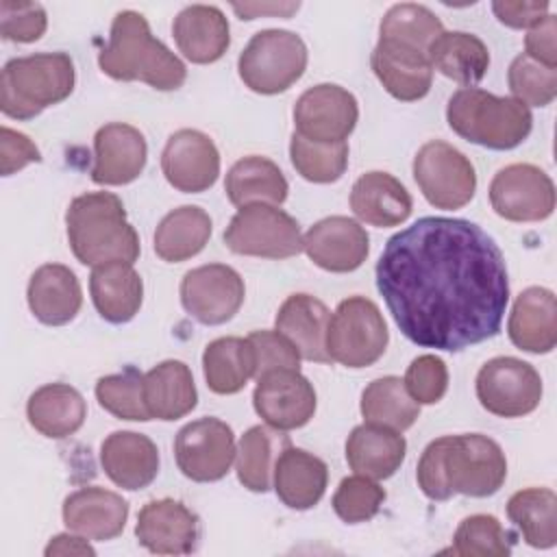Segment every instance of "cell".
Segmentation results:
<instances>
[{"label":"cell","instance_id":"obj_53","mask_svg":"<svg viewBox=\"0 0 557 557\" xmlns=\"http://www.w3.org/2000/svg\"><path fill=\"white\" fill-rule=\"evenodd\" d=\"M300 7V2H268V4H259V2H250V4H233V11L242 17V20H255L259 15H278V17H289L292 13H296Z\"/></svg>","mask_w":557,"mask_h":557},{"label":"cell","instance_id":"obj_46","mask_svg":"<svg viewBox=\"0 0 557 557\" xmlns=\"http://www.w3.org/2000/svg\"><path fill=\"white\" fill-rule=\"evenodd\" d=\"M383 500L385 490L379 483H374L370 476L355 474L339 481L331 505L344 522L357 524L372 520L379 513Z\"/></svg>","mask_w":557,"mask_h":557},{"label":"cell","instance_id":"obj_6","mask_svg":"<svg viewBox=\"0 0 557 557\" xmlns=\"http://www.w3.org/2000/svg\"><path fill=\"white\" fill-rule=\"evenodd\" d=\"M74 81V63L65 52L11 59L0 74V109L13 120H30L46 107L65 100Z\"/></svg>","mask_w":557,"mask_h":557},{"label":"cell","instance_id":"obj_54","mask_svg":"<svg viewBox=\"0 0 557 557\" xmlns=\"http://www.w3.org/2000/svg\"><path fill=\"white\" fill-rule=\"evenodd\" d=\"M44 553L50 557V555H94L96 550L89 546L87 537L61 533V535H54V537L48 542V546H46Z\"/></svg>","mask_w":557,"mask_h":557},{"label":"cell","instance_id":"obj_30","mask_svg":"<svg viewBox=\"0 0 557 557\" xmlns=\"http://www.w3.org/2000/svg\"><path fill=\"white\" fill-rule=\"evenodd\" d=\"M89 292L96 311L111 324L133 320L144 300V283L133 263L109 261L96 265L89 276Z\"/></svg>","mask_w":557,"mask_h":557},{"label":"cell","instance_id":"obj_15","mask_svg":"<svg viewBox=\"0 0 557 557\" xmlns=\"http://www.w3.org/2000/svg\"><path fill=\"white\" fill-rule=\"evenodd\" d=\"M359 117L357 98L333 83L309 87L294 107L296 133L309 141L339 144L355 131Z\"/></svg>","mask_w":557,"mask_h":557},{"label":"cell","instance_id":"obj_36","mask_svg":"<svg viewBox=\"0 0 557 557\" xmlns=\"http://www.w3.org/2000/svg\"><path fill=\"white\" fill-rule=\"evenodd\" d=\"M211 237V218L196 205L170 211L154 231V252L168 263L196 257Z\"/></svg>","mask_w":557,"mask_h":557},{"label":"cell","instance_id":"obj_12","mask_svg":"<svg viewBox=\"0 0 557 557\" xmlns=\"http://www.w3.org/2000/svg\"><path fill=\"white\" fill-rule=\"evenodd\" d=\"M235 455L233 429L213 416L185 424L174 440L178 470L198 483H211L226 476Z\"/></svg>","mask_w":557,"mask_h":557},{"label":"cell","instance_id":"obj_48","mask_svg":"<svg viewBox=\"0 0 557 557\" xmlns=\"http://www.w3.org/2000/svg\"><path fill=\"white\" fill-rule=\"evenodd\" d=\"M403 381L418 405H433L442 400L448 389V370L440 357L420 355L409 363Z\"/></svg>","mask_w":557,"mask_h":557},{"label":"cell","instance_id":"obj_2","mask_svg":"<svg viewBox=\"0 0 557 557\" xmlns=\"http://www.w3.org/2000/svg\"><path fill=\"white\" fill-rule=\"evenodd\" d=\"M507 476L503 448L487 435H444L433 440L418 461V485L431 500L453 494L485 498L500 490Z\"/></svg>","mask_w":557,"mask_h":557},{"label":"cell","instance_id":"obj_44","mask_svg":"<svg viewBox=\"0 0 557 557\" xmlns=\"http://www.w3.org/2000/svg\"><path fill=\"white\" fill-rule=\"evenodd\" d=\"M144 374L126 368L117 374H107L96 383V398L104 411L120 420L146 422L150 413L144 405Z\"/></svg>","mask_w":557,"mask_h":557},{"label":"cell","instance_id":"obj_21","mask_svg":"<svg viewBox=\"0 0 557 557\" xmlns=\"http://www.w3.org/2000/svg\"><path fill=\"white\" fill-rule=\"evenodd\" d=\"M104 474L122 490H144L159 472L157 444L135 431H113L100 446Z\"/></svg>","mask_w":557,"mask_h":557},{"label":"cell","instance_id":"obj_8","mask_svg":"<svg viewBox=\"0 0 557 557\" xmlns=\"http://www.w3.org/2000/svg\"><path fill=\"white\" fill-rule=\"evenodd\" d=\"M389 333L381 309L363 296H350L337 305L326 326V352L346 368H366L379 361Z\"/></svg>","mask_w":557,"mask_h":557},{"label":"cell","instance_id":"obj_34","mask_svg":"<svg viewBox=\"0 0 557 557\" xmlns=\"http://www.w3.org/2000/svg\"><path fill=\"white\" fill-rule=\"evenodd\" d=\"M431 67L466 87L479 83L490 67L487 46L472 33H440L429 46Z\"/></svg>","mask_w":557,"mask_h":557},{"label":"cell","instance_id":"obj_41","mask_svg":"<svg viewBox=\"0 0 557 557\" xmlns=\"http://www.w3.org/2000/svg\"><path fill=\"white\" fill-rule=\"evenodd\" d=\"M379 39L429 52L431 41L444 33L440 17L424 4H394L381 20Z\"/></svg>","mask_w":557,"mask_h":557},{"label":"cell","instance_id":"obj_28","mask_svg":"<svg viewBox=\"0 0 557 557\" xmlns=\"http://www.w3.org/2000/svg\"><path fill=\"white\" fill-rule=\"evenodd\" d=\"M331 311L326 305L309 294H292L278 307L276 331L283 333L307 361L329 363L326 326Z\"/></svg>","mask_w":557,"mask_h":557},{"label":"cell","instance_id":"obj_47","mask_svg":"<svg viewBox=\"0 0 557 557\" xmlns=\"http://www.w3.org/2000/svg\"><path fill=\"white\" fill-rule=\"evenodd\" d=\"M48 26L46 9L39 2H0V35L7 41L30 44L37 41Z\"/></svg>","mask_w":557,"mask_h":557},{"label":"cell","instance_id":"obj_17","mask_svg":"<svg viewBox=\"0 0 557 557\" xmlns=\"http://www.w3.org/2000/svg\"><path fill=\"white\" fill-rule=\"evenodd\" d=\"M161 170L174 189L200 194L218 181L220 152L209 135L196 128H181L165 141Z\"/></svg>","mask_w":557,"mask_h":557},{"label":"cell","instance_id":"obj_4","mask_svg":"<svg viewBox=\"0 0 557 557\" xmlns=\"http://www.w3.org/2000/svg\"><path fill=\"white\" fill-rule=\"evenodd\" d=\"M65 224L70 248L83 265L135 263L139 257L137 231L126 220L122 200L111 191L76 196L67 207Z\"/></svg>","mask_w":557,"mask_h":557},{"label":"cell","instance_id":"obj_50","mask_svg":"<svg viewBox=\"0 0 557 557\" xmlns=\"http://www.w3.org/2000/svg\"><path fill=\"white\" fill-rule=\"evenodd\" d=\"M0 161H2V165H0L2 176H11L13 172L26 168L28 163H39L41 152L24 133L2 126L0 128Z\"/></svg>","mask_w":557,"mask_h":557},{"label":"cell","instance_id":"obj_52","mask_svg":"<svg viewBox=\"0 0 557 557\" xmlns=\"http://www.w3.org/2000/svg\"><path fill=\"white\" fill-rule=\"evenodd\" d=\"M492 11L505 26L511 28H531L540 20L548 15V2H509V0H496L492 2Z\"/></svg>","mask_w":557,"mask_h":557},{"label":"cell","instance_id":"obj_5","mask_svg":"<svg viewBox=\"0 0 557 557\" xmlns=\"http://www.w3.org/2000/svg\"><path fill=\"white\" fill-rule=\"evenodd\" d=\"M446 120L459 137L492 150L520 146L533 128V115L527 104L479 87L457 89L448 100Z\"/></svg>","mask_w":557,"mask_h":557},{"label":"cell","instance_id":"obj_35","mask_svg":"<svg viewBox=\"0 0 557 557\" xmlns=\"http://www.w3.org/2000/svg\"><path fill=\"white\" fill-rule=\"evenodd\" d=\"M287 181L281 168L259 154L244 157L231 165L224 181V191L228 200L237 207L252 202L281 205L287 198Z\"/></svg>","mask_w":557,"mask_h":557},{"label":"cell","instance_id":"obj_3","mask_svg":"<svg viewBox=\"0 0 557 557\" xmlns=\"http://www.w3.org/2000/svg\"><path fill=\"white\" fill-rule=\"evenodd\" d=\"M98 65L115 81H144L159 91L178 89L187 78L185 63L152 37L146 17L137 11H120L113 17Z\"/></svg>","mask_w":557,"mask_h":557},{"label":"cell","instance_id":"obj_18","mask_svg":"<svg viewBox=\"0 0 557 557\" xmlns=\"http://www.w3.org/2000/svg\"><path fill=\"white\" fill-rule=\"evenodd\" d=\"M137 542L157 555L191 553L200 537L198 516L174 498L150 500L139 509Z\"/></svg>","mask_w":557,"mask_h":557},{"label":"cell","instance_id":"obj_38","mask_svg":"<svg viewBox=\"0 0 557 557\" xmlns=\"http://www.w3.org/2000/svg\"><path fill=\"white\" fill-rule=\"evenodd\" d=\"M292 442L278 429L250 426L237 446V479L250 492H268L272 487L274 463L283 448Z\"/></svg>","mask_w":557,"mask_h":557},{"label":"cell","instance_id":"obj_43","mask_svg":"<svg viewBox=\"0 0 557 557\" xmlns=\"http://www.w3.org/2000/svg\"><path fill=\"white\" fill-rule=\"evenodd\" d=\"M513 546V535L503 529L498 518L474 513L461 520L455 531L450 553L463 557H507Z\"/></svg>","mask_w":557,"mask_h":557},{"label":"cell","instance_id":"obj_23","mask_svg":"<svg viewBox=\"0 0 557 557\" xmlns=\"http://www.w3.org/2000/svg\"><path fill=\"white\" fill-rule=\"evenodd\" d=\"M128 518V503L104 487H81L63 500V522L70 531L87 540L117 537Z\"/></svg>","mask_w":557,"mask_h":557},{"label":"cell","instance_id":"obj_13","mask_svg":"<svg viewBox=\"0 0 557 557\" xmlns=\"http://www.w3.org/2000/svg\"><path fill=\"white\" fill-rule=\"evenodd\" d=\"M492 209L511 222H540L555 209L550 176L531 163H511L490 183Z\"/></svg>","mask_w":557,"mask_h":557},{"label":"cell","instance_id":"obj_27","mask_svg":"<svg viewBox=\"0 0 557 557\" xmlns=\"http://www.w3.org/2000/svg\"><path fill=\"white\" fill-rule=\"evenodd\" d=\"M411 196L407 187L387 172H366L350 189L352 213L372 226H398L411 215Z\"/></svg>","mask_w":557,"mask_h":557},{"label":"cell","instance_id":"obj_51","mask_svg":"<svg viewBox=\"0 0 557 557\" xmlns=\"http://www.w3.org/2000/svg\"><path fill=\"white\" fill-rule=\"evenodd\" d=\"M555 33H557V22H555V15L548 13L544 20H540L535 26L529 28L524 37V50H527L524 54L546 67H557Z\"/></svg>","mask_w":557,"mask_h":557},{"label":"cell","instance_id":"obj_7","mask_svg":"<svg viewBox=\"0 0 557 557\" xmlns=\"http://www.w3.org/2000/svg\"><path fill=\"white\" fill-rule=\"evenodd\" d=\"M305 41L296 33L281 28L255 33L237 61L244 85L265 96L289 89L305 74Z\"/></svg>","mask_w":557,"mask_h":557},{"label":"cell","instance_id":"obj_42","mask_svg":"<svg viewBox=\"0 0 557 557\" xmlns=\"http://www.w3.org/2000/svg\"><path fill=\"white\" fill-rule=\"evenodd\" d=\"M289 159L305 181L335 183L346 172L348 144H320L294 133L289 141Z\"/></svg>","mask_w":557,"mask_h":557},{"label":"cell","instance_id":"obj_14","mask_svg":"<svg viewBox=\"0 0 557 557\" xmlns=\"http://www.w3.org/2000/svg\"><path fill=\"white\" fill-rule=\"evenodd\" d=\"M246 296L244 278L224 263H207L189 270L181 281V302L200 324L228 322Z\"/></svg>","mask_w":557,"mask_h":557},{"label":"cell","instance_id":"obj_29","mask_svg":"<svg viewBox=\"0 0 557 557\" xmlns=\"http://www.w3.org/2000/svg\"><path fill=\"white\" fill-rule=\"evenodd\" d=\"M509 339L520 350L546 355L557 344L555 294L546 287H527L518 294L507 324Z\"/></svg>","mask_w":557,"mask_h":557},{"label":"cell","instance_id":"obj_40","mask_svg":"<svg viewBox=\"0 0 557 557\" xmlns=\"http://www.w3.org/2000/svg\"><path fill=\"white\" fill-rule=\"evenodd\" d=\"M361 416L366 422L407 431L420 416V405L409 396L405 381L398 376L374 379L361 394Z\"/></svg>","mask_w":557,"mask_h":557},{"label":"cell","instance_id":"obj_20","mask_svg":"<svg viewBox=\"0 0 557 557\" xmlns=\"http://www.w3.org/2000/svg\"><path fill=\"white\" fill-rule=\"evenodd\" d=\"M148 146L144 135L124 122L98 128L94 137L91 181L98 185L133 183L146 168Z\"/></svg>","mask_w":557,"mask_h":557},{"label":"cell","instance_id":"obj_25","mask_svg":"<svg viewBox=\"0 0 557 557\" xmlns=\"http://www.w3.org/2000/svg\"><path fill=\"white\" fill-rule=\"evenodd\" d=\"M172 35L185 59L191 63H213L228 50V20L218 7L189 4L172 24Z\"/></svg>","mask_w":557,"mask_h":557},{"label":"cell","instance_id":"obj_49","mask_svg":"<svg viewBox=\"0 0 557 557\" xmlns=\"http://www.w3.org/2000/svg\"><path fill=\"white\" fill-rule=\"evenodd\" d=\"M248 342L255 350V379L274 370H298L300 352L278 331H252Z\"/></svg>","mask_w":557,"mask_h":557},{"label":"cell","instance_id":"obj_1","mask_svg":"<svg viewBox=\"0 0 557 557\" xmlns=\"http://www.w3.org/2000/svg\"><path fill=\"white\" fill-rule=\"evenodd\" d=\"M376 287L409 342L448 352L494 337L509 302L498 244L461 218L429 215L392 235Z\"/></svg>","mask_w":557,"mask_h":557},{"label":"cell","instance_id":"obj_32","mask_svg":"<svg viewBox=\"0 0 557 557\" xmlns=\"http://www.w3.org/2000/svg\"><path fill=\"white\" fill-rule=\"evenodd\" d=\"M407 453V442L400 431L381 424H359L346 440V461L348 466L370 479L392 476Z\"/></svg>","mask_w":557,"mask_h":557},{"label":"cell","instance_id":"obj_19","mask_svg":"<svg viewBox=\"0 0 557 557\" xmlns=\"http://www.w3.org/2000/svg\"><path fill=\"white\" fill-rule=\"evenodd\" d=\"M302 250L326 272H352L366 261L370 252V237L357 220L331 215L315 222L305 233Z\"/></svg>","mask_w":557,"mask_h":557},{"label":"cell","instance_id":"obj_9","mask_svg":"<svg viewBox=\"0 0 557 557\" xmlns=\"http://www.w3.org/2000/svg\"><path fill=\"white\" fill-rule=\"evenodd\" d=\"M224 244L235 255L289 259L302 250L298 222L268 202L239 207L224 231Z\"/></svg>","mask_w":557,"mask_h":557},{"label":"cell","instance_id":"obj_11","mask_svg":"<svg viewBox=\"0 0 557 557\" xmlns=\"http://www.w3.org/2000/svg\"><path fill=\"white\" fill-rule=\"evenodd\" d=\"M542 392L537 370L516 357H494L476 374L479 403L500 418H520L535 411Z\"/></svg>","mask_w":557,"mask_h":557},{"label":"cell","instance_id":"obj_26","mask_svg":"<svg viewBox=\"0 0 557 557\" xmlns=\"http://www.w3.org/2000/svg\"><path fill=\"white\" fill-rule=\"evenodd\" d=\"M329 481L326 463L302 448L292 444L281 450L274 463V492L289 509H311L324 496Z\"/></svg>","mask_w":557,"mask_h":557},{"label":"cell","instance_id":"obj_39","mask_svg":"<svg viewBox=\"0 0 557 557\" xmlns=\"http://www.w3.org/2000/svg\"><path fill=\"white\" fill-rule=\"evenodd\" d=\"M507 516L533 548L557 544V496L548 487H527L507 503Z\"/></svg>","mask_w":557,"mask_h":557},{"label":"cell","instance_id":"obj_22","mask_svg":"<svg viewBox=\"0 0 557 557\" xmlns=\"http://www.w3.org/2000/svg\"><path fill=\"white\" fill-rule=\"evenodd\" d=\"M370 65L387 94L396 100L413 102L424 98L431 89L433 67L429 54L422 50L379 39Z\"/></svg>","mask_w":557,"mask_h":557},{"label":"cell","instance_id":"obj_16","mask_svg":"<svg viewBox=\"0 0 557 557\" xmlns=\"http://www.w3.org/2000/svg\"><path fill=\"white\" fill-rule=\"evenodd\" d=\"M255 411L278 431L305 426L315 413V389L298 370H274L257 379Z\"/></svg>","mask_w":557,"mask_h":557},{"label":"cell","instance_id":"obj_33","mask_svg":"<svg viewBox=\"0 0 557 557\" xmlns=\"http://www.w3.org/2000/svg\"><path fill=\"white\" fill-rule=\"evenodd\" d=\"M26 416L35 431L46 437L61 440L83 426L87 405L76 387L65 383H48L30 394Z\"/></svg>","mask_w":557,"mask_h":557},{"label":"cell","instance_id":"obj_24","mask_svg":"<svg viewBox=\"0 0 557 557\" xmlns=\"http://www.w3.org/2000/svg\"><path fill=\"white\" fill-rule=\"evenodd\" d=\"M33 315L48 324L61 326L76 318L83 305V289L76 274L61 263H44L28 281L26 289Z\"/></svg>","mask_w":557,"mask_h":557},{"label":"cell","instance_id":"obj_45","mask_svg":"<svg viewBox=\"0 0 557 557\" xmlns=\"http://www.w3.org/2000/svg\"><path fill=\"white\" fill-rule=\"evenodd\" d=\"M509 89L527 107H546L557 96V67H546L524 52L509 65Z\"/></svg>","mask_w":557,"mask_h":557},{"label":"cell","instance_id":"obj_10","mask_svg":"<svg viewBox=\"0 0 557 557\" xmlns=\"http://www.w3.org/2000/svg\"><path fill=\"white\" fill-rule=\"evenodd\" d=\"M413 178L435 209H461L476 189V172L470 159L455 146L433 139L413 157Z\"/></svg>","mask_w":557,"mask_h":557},{"label":"cell","instance_id":"obj_37","mask_svg":"<svg viewBox=\"0 0 557 557\" xmlns=\"http://www.w3.org/2000/svg\"><path fill=\"white\" fill-rule=\"evenodd\" d=\"M205 381L215 394H237L255 376V350L248 337H218L202 352Z\"/></svg>","mask_w":557,"mask_h":557},{"label":"cell","instance_id":"obj_31","mask_svg":"<svg viewBox=\"0 0 557 557\" xmlns=\"http://www.w3.org/2000/svg\"><path fill=\"white\" fill-rule=\"evenodd\" d=\"M144 405L150 420L172 422L187 416L196 403L198 392L191 370L178 359H165L144 374Z\"/></svg>","mask_w":557,"mask_h":557}]
</instances>
